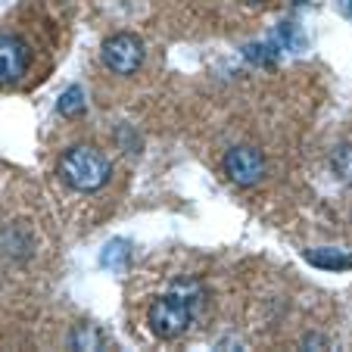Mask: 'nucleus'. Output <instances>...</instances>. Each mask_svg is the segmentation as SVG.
<instances>
[{
  "label": "nucleus",
  "mask_w": 352,
  "mask_h": 352,
  "mask_svg": "<svg viewBox=\"0 0 352 352\" xmlns=\"http://www.w3.org/2000/svg\"><path fill=\"white\" fill-rule=\"evenodd\" d=\"M56 109H60V116H66V119H75V116L85 113V94H81L78 85L66 87V91L60 94V100H56Z\"/></svg>",
  "instance_id": "8"
},
{
  "label": "nucleus",
  "mask_w": 352,
  "mask_h": 352,
  "mask_svg": "<svg viewBox=\"0 0 352 352\" xmlns=\"http://www.w3.org/2000/svg\"><path fill=\"white\" fill-rule=\"evenodd\" d=\"M243 56L250 63H256V66H274L280 56V47L278 44H250V47H243Z\"/></svg>",
  "instance_id": "9"
},
{
  "label": "nucleus",
  "mask_w": 352,
  "mask_h": 352,
  "mask_svg": "<svg viewBox=\"0 0 352 352\" xmlns=\"http://www.w3.org/2000/svg\"><path fill=\"white\" fill-rule=\"evenodd\" d=\"M331 166H333V175H337V178L343 181L346 187H352V144L340 146L337 153H333Z\"/></svg>",
  "instance_id": "10"
},
{
  "label": "nucleus",
  "mask_w": 352,
  "mask_h": 352,
  "mask_svg": "<svg viewBox=\"0 0 352 352\" xmlns=\"http://www.w3.org/2000/svg\"><path fill=\"white\" fill-rule=\"evenodd\" d=\"M343 13L352 19V0H343Z\"/></svg>",
  "instance_id": "13"
},
{
  "label": "nucleus",
  "mask_w": 352,
  "mask_h": 352,
  "mask_svg": "<svg viewBox=\"0 0 352 352\" xmlns=\"http://www.w3.org/2000/svg\"><path fill=\"white\" fill-rule=\"evenodd\" d=\"M193 321V309L190 299L181 296V293H166L153 302L150 309V331L156 333L160 340H175L190 327Z\"/></svg>",
  "instance_id": "2"
},
{
  "label": "nucleus",
  "mask_w": 352,
  "mask_h": 352,
  "mask_svg": "<svg viewBox=\"0 0 352 352\" xmlns=\"http://www.w3.org/2000/svg\"><path fill=\"white\" fill-rule=\"evenodd\" d=\"M274 44L280 47V50H302V34H296V28L290 25V22H284V25L274 32Z\"/></svg>",
  "instance_id": "11"
},
{
  "label": "nucleus",
  "mask_w": 352,
  "mask_h": 352,
  "mask_svg": "<svg viewBox=\"0 0 352 352\" xmlns=\"http://www.w3.org/2000/svg\"><path fill=\"white\" fill-rule=\"evenodd\" d=\"M72 343L75 346H85V349H97L100 337H97V333H91V331H75L72 333Z\"/></svg>",
  "instance_id": "12"
},
{
  "label": "nucleus",
  "mask_w": 352,
  "mask_h": 352,
  "mask_svg": "<svg viewBox=\"0 0 352 352\" xmlns=\"http://www.w3.org/2000/svg\"><path fill=\"white\" fill-rule=\"evenodd\" d=\"M100 56H103V63H107L109 72L131 75V72H138L140 63H144V44H140V38L122 32V34H113V38L103 41Z\"/></svg>",
  "instance_id": "3"
},
{
  "label": "nucleus",
  "mask_w": 352,
  "mask_h": 352,
  "mask_svg": "<svg viewBox=\"0 0 352 352\" xmlns=\"http://www.w3.org/2000/svg\"><path fill=\"white\" fill-rule=\"evenodd\" d=\"M243 3H268V0H243Z\"/></svg>",
  "instance_id": "14"
},
{
  "label": "nucleus",
  "mask_w": 352,
  "mask_h": 352,
  "mask_svg": "<svg viewBox=\"0 0 352 352\" xmlns=\"http://www.w3.org/2000/svg\"><path fill=\"white\" fill-rule=\"evenodd\" d=\"M225 175L234 181L237 187H253L262 181L265 175V156L256 150V146H231L225 156Z\"/></svg>",
  "instance_id": "4"
},
{
  "label": "nucleus",
  "mask_w": 352,
  "mask_h": 352,
  "mask_svg": "<svg viewBox=\"0 0 352 352\" xmlns=\"http://www.w3.org/2000/svg\"><path fill=\"white\" fill-rule=\"evenodd\" d=\"M56 172L66 187L78 193H94L109 181V160L94 146H69L60 156Z\"/></svg>",
  "instance_id": "1"
},
{
  "label": "nucleus",
  "mask_w": 352,
  "mask_h": 352,
  "mask_svg": "<svg viewBox=\"0 0 352 352\" xmlns=\"http://www.w3.org/2000/svg\"><path fill=\"white\" fill-rule=\"evenodd\" d=\"M306 262L321 268V272H349L352 253H343V250H309Z\"/></svg>",
  "instance_id": "6"
},
{
  "label": "nucleus",
  "mask_w": 352,
  "mask_h": 352,
  "mask_svg": "<svg viewBox=\"0 0 352 352\" xmlns=\"http://www.w3.org/2000/svg\"><path fill=\"white\" fill-rule=\"evenodd\" d=\"M128 262H131V246L125 240H109L103 246V253H100V265L109 268V272H122Z\"/></svg>",
  "instance_id": "7"
},
{
  "label": "nucleus",
  "mask_w": 352,
  "mask_h": 352,
  "mask_svg": "<svg viewBox=\"0 0 352 352\" xmlns=\"http://www.w3.org/2000/svg\"><path fill=\"white\" fill-rule=\"evenodd\" d=\"M28 72V44L16 34H0V85L10 87Z\"/></svg>",
  "instance_id": "5"
}]
</instances>
